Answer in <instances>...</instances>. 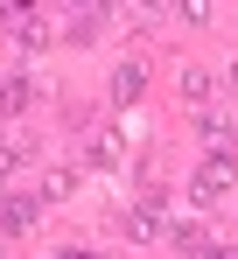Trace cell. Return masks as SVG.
I'll list each match as a JSON object with an SVG mask.
<instances>
[{
  "mask_svg": "<svg viewBox=\"0 0 238 259\" xmlns=\"http://www.w3.org/2000/svg\"><path fill=\"white\" fill-rule=\"evenodd\" d=\"M161 217H168V189H147L140 203H126L119 224H126V238H133V245H147V238L161 231Z\"/></svg>",
  "mask_w": 238,
  "mask_h": 259,
  "instance_id": "1",
  "label": "cell"
},
{
  "mask_svg": "<svg viewBox=\"0 0 238 259\" xmlns=\"http://www.w3.org/2000/svg\"><path fill=\"white\" fill-rule=\"evenodd\" d=\"M189 189H196V203H224V189H231V154H210Z\"/></svg>",
  "mask_w": 238,
  "mask_h": 259,
  "instance_id": "2",
  "label": "cell"
},
{
  "mask_svg": "<svg viewBox=\"0 0 238 259\" xmlns=\"http://www.w3.org/2000/svg\"><path fill=\"white\" fill-rule=\"evenodd\" d=\"M175 252L182 259H217V238H210L203 224H175Z\"/></svg>",
  "mask_w": 238,
  "mask_h": 259,
  "instance_id": "3",
  "label": "cell"
},
{
  "mask_svg": "<svg viewBox=\"0 0 238 259\" xmlns=\"http://www.w3.org/2000/svg\"><path fill=\"white\" fill-rule=\"evenodd\" d=\"M119 154H126V140H119L112 126H98V133H91V147H84V161H98V168H112Z\"/></svg>",
  "mask_w": 238,
  "mask_h": 259,
  "instance_id": "4",
  "label": "cell"
},
{
  "mask_svg": "<svg viewBox=\"0 0 238 259\" xmlns=\"http://www.w3.org/2000/svg\"><path fill=\"white\" fill-rule=\"evenodd\" d=\"M0 224H7V231H28V224H35V196H7V203H0Z\"/></svg>",
  "mask_w": 238,
  "mask_h": 259,
  "instance_id": "5",
  "label": "cell"
},
{
  "mask_svg": "<svg viewBox=\"0 0 238 259\" xmlns=\"http://www.w3.org/2000/svg\"><path fill=\"white\" fill-rule=\"evenodd\" d=\"M140 84H147V70H140V63H119V70H112V98H119V105H126V98H140Z\"/></svg>",
  "mask_w": 238,
  "mask_h": 259,
  "instance_id": "6",
  "label": "cell"
},
{
  "mask_svg": "<svg viewBox=\"0 0 238 259\" xmlns=\"http://www.w3.org/2000/svg\"><path fill=\"white\" fill-rule=\"evenodd\" d=\"M28 154H35V147H28L21 133H0V175H14L21 161H28Z\"/></svg>",
  "mask_w": 238,
  "mask_h": 259,
  "instance_id": "7",
  "label": "cell"
},
{
  "mask_svg": "<svg viewBox=\"0 0 238 259\" xmlns=\"http://www.w3.org/2000/svg\"><path fill=\"white\" fill-rule=\"evenodd\" d=\"M28 98H35V91H28V77H14V70H0V105H7V112H21Z\"/></svg>",
  "mask_w": 238,
  "mask_h": 259,
  "instance_id": "8",
  "label": "cell"
},
{
  "mask_svg": "<svg viewBox=\"0 0 238 259\" xmlns=\"http://www.w3.org/2000/svg\"><path fill=\"white\" fill-rule=\"evenodd\" d=\"M56 259H91V252H84V245H77V252H56Z\"/></svg>",
  "mask_w": 238,
  "mask_h": 259,
  "instance_id": "9",
  "label": "cell"
},
{
  "mask_svg": "<svg viewBox=\"0 0 238 259\" xmlns=\"http://www.w3.org/2000/svg\"><path fill=\"white\" fill-rule=\"evenodd\" d=\"M70 7H98V0H70Z\"/></svg>",
  "mask_w": 238,
  "mask_h": 259,
  "instance_id": "10",
  "label": "cell"
}]
</instances>
